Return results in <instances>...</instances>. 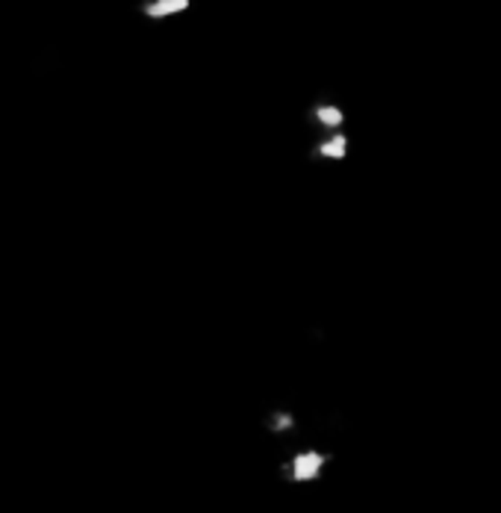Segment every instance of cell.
<instances>
[{"instance_id": "obj_4", "label": "cell", "mask_w": 501, "mask_h": 513, "mask_svg": "<svg viewBox=\"0 0 501 513\" xmlns=\"http://www.w3.org/2000/svg\"><path fill=\"white\" fill-rule=\"evenodd\" d=\"M316 154L325 157V159H345V154H348V136L339 133V130L325 136L322 142L316 145Z\"/></svg>"}, {"instance_id": "obj_5", "label": "cell", "mask_w": 501, "mask_h": 513, "mask_svg": "<svg viewBox=\"0 0 501 513\" xmlns=\"http://www.w3.org/2000/svg\"><path fill=\"white\" fill-rule=\"evenodd\" d=\"M292 425V416H286V413H281L274 419V431H283V428H290Z\"/></svg>"}, {"instance_id": "obj_1", "label": "cell", "mask_w": 501, "mask_h": 513, "mask_svg": "<svg viewBox=\"0 0 501 513\" xmlns=\"http://www.w3.org/2000/svg\"><path fill=\"white\" fill-rule=\"evenodd\" d=\"M327 457L322 452H298L290 464V478L292 481H316L322 475Z\"/></svg>"}, {"instance_id": "obj_2", "label": "cell", "mask_w": 501, "mask_h": 513, "mask_svg": "<svg viewBox=\"0 0 501 513\" xmlns=\"http://www.w3.org/2000/svg\"><path fill=\"white\" fill-rule=\"evenodd\" d=\"M192 6V0H145L142 4V13L154 21H163V18H172V15H180L186 13Z\"/></svg>"}, {"instance_id": "obj_3", "label": "cell", "mask_w": 501, "mask_h": 513, "mask_svg": "<svg viewBox=\"0 0 501 513\" xmlns=\"http://www.w3.org/2000/svg\"><path fill=\"white\" fill-rule=\"evenodd\" d=\"M310 115H313V122L318 127H325V130H330V133H336L339 127L345 124L343 106H336V104H316L313 110H310Z\"/></svg>"}]
</instances>
